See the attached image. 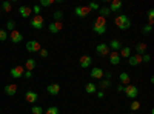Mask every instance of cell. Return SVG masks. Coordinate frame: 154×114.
Listing matches in <instances>:
<instances>
[{
  "instance_id": "27",
  "label": "cell",
  "mask_w": 154,
  "mask_h": 114,
  "mask_svg": "<svg viewBox=\"0 0 154 114\" xmlns=\"http://www.w3.org/2000/svg\"><path fill=\"white\" fill-rule=\"evenodd\" d=\"M109 86H111V80L109 79H103V80H100V83H99L100 90H106V88H109Z\"/></svg>"
},
{
  "instance_id": "5",
  "label": "cell",
  "mask_w": 154,
  "mask_h": 114,
  "mask_svg": "<svg viewBox=\"0 0 154 114\" xmlns=\"http://www.w3.org/2000/svg\"><path fill=\"white\" fill-rule=\"evenodd\" d=\"M43 25H45V19H43L40 14H38V16H34V19L31 20V26L35 28V29H42Z\"/></svg>"
},
{
  "instance_id": "22",
  "label": "cell",
  "mask_w": 154,
  "mask_h": 114,
  "mask_svg": "<svg viewBox=\"0 0 154 114\" xmlns=\"http://www.w3.org/2000/svg\"><path fill=\"white\" fill-rule=\"evenodd\" d=\"M109 14H111V11H109V8H108V6H102V8H99V16H100V17L106 19Z\"/></svg>"
},
{
  "instance_id": "26",
  "label": "cell",
  "mask_w": 154,
  "mask_h": 114,
  "mask_svg": "<svg viewBox=\"0 0 154 114\" xmlns=\"http://www.w3.org/2000/svg\"><path fill=\"white\" fill-rule=\"evenodd\" d=\"M34 68H35V60L34 59H28L26 63H25V69H26V71H32Z\"/></svg>"
},
{
  "instance_id": "2",
  "label": "cell",
  "mask_w": 154,
  "mask_h": 114,
  "mask_svg": "<svg viewBox=\"0 0 154 114\" xmlns=\"http://www.w3.org/2000/svg\"><path fill=\"white\" fill-rule=\"evenodd\" d=\"M114 22H116V25H117V28L122 29V31H125V29H128V28L131 26V20H130V17H128V16H123V14L117 16Z\"/></svg>"
},
{
  "instance_id": "15",
  "label": "cell",
  "mask_w": 154,
  "mask_h": 114,
  "mask_svg": "<svg viewBox=\"0 0 154 114\" xmlns=\"http://www.w3.org/2000/svg\"><path fill=\"white\" fill-rule=\"evenodd\" d=\"M37 99H38V94L34 93V91H26V93H25V100L29 102V103H34Z\"/></svg>"
},
{
  "instance_id": "41",
  "label": "cell",
  "mask_w": 154,
  "mask_h": 114,
  "mask_svg": "<svg viewBox=\"0 0 154 114\" xmlns=\"http://www.w3.org/2000/svg\"><path fill=\"white\" fill-rule=\"evenodd\" d=\"M149 60H151V56H149V54H143V56H142V62L148 63Z\"/></svg>"
},
{
  "instance_id": "20",
  "label": "cell",
  "mask_w": 154,
  "mask_h": 114,
  "mask_svg": "<svg viewBox=\"0 0 154 114\" xmlns=\"http://www.w3.org/2000/svg\"><path fill=\"white\" fill-rule=\"evenodd\" d=\"M19 12H20V16H22V17L26 19V17L31 16V12H32V11H31L29 6H20V8H19Z\"/></svg>"
},
{
  "instance_id": "34",
  "label": "cell",
  "mask_w": 154,
  "mask_h": 114,
  "mask_svg": "<svg viewBox=\"0 0 154 114\" xmlns=\"http://www.w3.org/2000/svg\"><path fill=\"white\" fill-rule=\"evenodd\" d=\"M63 19V12L62 11H56L54 12V22H62Z\"/></svg>"
},
{
  "instance_id": "7",
  "label": "cell",
  "mask_w": 154,
  "mask_h": 114,
  "mask_svg": "<svg viewBox=\"0 0 154 114\" xmlns=\"http://www.w3.org/2000/svg\"><path fill=\"white\" fill-rule=\"evenodd\" d=\"M26 49H28L29 53H38L42 49V46H40V43H38L37 40H29L26 43Z\"/></svg>"
},
{
  "instance_id": "29",
  "label": "cell",
  "mask_w": 154,
  "mask_h": 114,
  "mask_svg": "<svg viewBox=\"0 0 154 114\" xmlns=\"http://www.w3.org/2000/svg\"><path fill=\"white\" fill-rule=\"evenodd\" d=\"M152 23H154V9H149L148 11V25L152 26Z\"/></svg>"
},
{
  "instance_id": "16",
  "label": "cell",
  "mask_w": 154,
  "mask_h": 114,
  "mask_svg": "<svg viewBox=\"0 0 154 114\" xmlns=\"http://www.w3.org/2000/svg\"><path fill=\"white\" fill-rule=\"evenodd\" d=\"M89 75H91L93 79H102L105 75V72H103V69H102V68H93Z\"/></svg>"
},
{
  "instance_id": "3",
  "label": "cell",
  "mask_w": 154,
  "mask_h": 114,
  "mask_svg": "<svg viewBox=\"0 0 154 114\" xmlns=\"http://www.w3.org/2000/svg\"><path fill=\"white\" fill-rule=\"evenodd\" d=\"M123 93L126 94V97L128 99H136L137 97V94H139V90H137V86H134V85H126L125 86V90H123Z\"/></svg>"
},
{
  "instance_id": "39",
  "label": "cell",
  "mask_w": 154,
  "mask_h": 114,
  "mask_svg": "<svg viewBox=\"0 0 154 114\" xmlns=\"http://www.w3.org/2000/svg\"><path fill=\"white\" fill-rule=\"evenodd\" d=\"M152 31V26H149V25H146V26H143V29H142V32L143 34H149Z\"/></svg>"
},
{
  "instance_id": "14",
  "label": "cell",
  "mask_w": 154,
  "mask_h": 114,
  "mask_svg": "<svg viewBox=\"0 0 154 114\" xmlns=\"http://www.w3.org/2000/svg\"><path fill=\"white\" fill-rule=\"evenodd\" d=\"M79 62H80V68H88V66L93 63V59H91V56H86V54H85V56L80 57Z\"/></svg>"
},
{
  "instance_id": "31",
  "label": "cell",
  "mask_w": 154,
  "mask_h": 114,
  "mask_svg": "<svg viewBox=\"0 0 154 114\" xmlns=\"http://www.w3.org/2000/svg\"><path fill=\"white\" fill-rule=\"evenodd\" d=\"M60 111H59V108L57 106H49V108H46V111H45V114H59Z\"/></svg>"
},
{
  "instance_id": "4",
  "label": "cell",
  "mask_w": 154,
  "mask_h": 114,
  "mask_svg": "<svg viewBox=\"0 0 154 114\" xmlns=\"http://www.w3.org/2000/svg\"><path fill=\"white\" fill-rule=\"evenodd\" d=\"M96 53H97L100 57H106L111 51H109V46H108L106 43H99V45L96 46Z\"/></svg>"
},
{
  "instance_id": "44",
  "label": "cell",
  "mask_w": 154,
  "mask_h": 114,
  "mask_svg": "<svg viewBox=\"0 0 154 114\" xmlns=\"http://www.w3.org/2000/svg\"><path fill=\"white\" fill-rule=\"evenodd\" d=\"M97 96L102 99V97H103V91H99V93H97Z\"/></svg>"
},
{
  "instance_id": "38",
  "label": "cell",
  "mask_w": 154,
  "mask_h": 114,
  "mask_svg": "<svg viewBox=\"0 0 154 114\" xmlns=\"http://www.w3.org/2000/svg\"><path fill=\"white\" fill-rule=\"evenodd\" d=\"M38 54H40V57L42 59H45V57H48V49H40V51H38Z\"/></svg>"
},
{
  "instance_id": "35",
  "label": "cell",
  "mask_w": 154,
  "mask_h": 114,
  "mask_svg": "<svg viewBox=\"0 0 154 114\" xmlns=\"http://www.w3.org/2000/svg\"><path fill=\"white\" fill-rule=\"evenodd\" d=\"M2 9H3L5 12H11L12 6H11V3H9V2H3V3H2Z\"/></svg>"
},
{
  "instance_id": "21",
  "label": "cell",
  "mask_w": 154,
  "mask_h": 114,
  "mask_svg": "<svg viewBox=\"0 0 154 114\" xmlns=\"http://www.w3.org/2000/svg\"><path fill=\"white\" fill-rule=\"evenodd\" d=\"M120 82H122V85H123V86L130 85V83H131V77H130V74H128V72H120Z\"/></svg>"
},
{
  "instance_id": "13",
  "label": "cell",
  "mask_w": 154,
  "mask_h": 114,
  "mask_svg": "<svg viewBox=\"0 0 154 114\" xmlns=\"http://www.w3.org/2000/svg\"><path fill=\"white\" fill-rule=\"evenodd\" d=\"M122 6H123V3L120 2V0H112V2L109 3V11L111 12H117V11H120L122 9Z\"/></svg>"
},
{
  "instance_id": "42",
  "label": "cell",
  "mask_w": 154,
  "mask_h": 114,
  "mask_svg": "<svg viewBox=\"0 0 154 114\" xmlns=\"http://www.w3.org/2000/svg\"><path fill=\"white\" fill-rule=\"evenodd\" d=\"M23 75H25V77H26V79H31V77H32V71H26V69H25Z\"/></svg>"
},
{
  "instance_id": "12",
  "label": "cell",
  "mask_w": 154,
  "mask_h": 114,
  "mask_svg": "<svg viewBox=\"0 0 154 114\" xmlns=\"http://www.w3.org/2000/svg\"><path fill=\"white\" fill-rule=\"evenodd\" d=\"M128 63H130L131 66H137V65H140L142 63V56H139V54H131L130 57H128Z\"/></svg>"
},
{
  "instance_id": "9",
  "label": "cell",
  "mask_w": 154,
  "mask_h": 114,
  "mask_svg": "<svg viewBox=\"0 0 154 114\" xmlns=\"http://www.w3.org/2000/svg\"><path fill=\"white\" fill-rule=\"evenodd\" d=\"M48 29H49V32L57 34L59 31L63 29V23H62V22H53V23H49V25H48Z\"/></svg>"
},
{
  "instance_id": "46",
  "label": "cell",
  "mask_w": 154,
  "mask_h": 114,
  "mask_svg": "<svg viewBox=\"0 0 154 114\" xmlns=\"http://www.w3.org/2000/svg\"><path fill=\"white\" fill-rule=\"evenodd\" d=\"M0 111H2V109H0Z\"/></svg>"
},
{
  "instance_id": "18",
  "label": "cell",
  "mask_w": 154,
  "mask_h": 114,
  "mask_svg": "<svg viewBox=\"0 0 154 114\" xmlns=\"http://www.w3.org/2000/svg\"><path fill=\"white\" fill-rule=\"evenodd\" d=\"M5 93H6L8 96H16V93H17V85H16V83L6 85V86H5Z\"/></svg>"
},
{
  "instance_id": "8",
  "label": "cell",
  "mask_w": 154,
  "mask_h": 114,
  "mask_svg": "<svg viewBox=\"0 0 154 114\" xmlns=\"http://www.w3.org/2000/svg\"><path fill=\"white\" fill-rule=\"evenodd\" d=\"M9 39H11L12 43H20L22 39H23V34H22L20 31L14 29V31H11V32H9Z\"/></svg>"
},
{
  "instance_id": "30",
  "label": "cell",
  "mask_w": 154,
  "mask_h": 114,
  "mask_svg": "<svg viewBox=\"0 0 154 114\" xmlns=\"http://www.w3.org/2000/svg\"><path fill=\"white\" fill-rule=\"evenodd\" d=\"M31 112H32V114H43V112H45V109H43L42 106H37V105H35V106H32V108H31Z\"/></svg>"
},
{
  "instance_id": "1",
  "label": "cell",
  "mask_w": 154,
  "mask_h": 114,
  "mask_svg": "<svg viewBox=\"0 0 154 114\" xmlns=\"http://www.w3.org/2000/svg\"><path fill=\"white\" fill-rule=\"evenodd\" d=\"M93 31L96 32V34H105L106 32V19H103V17H97L96 19V22H94V25H93Z\"/></svg>"
},
{
  "instance_id": "28",
  "label": "cell",
  "mask_w": 154,
  "mask_h": 114,
  "mask_svg": "<svg viewBox=\"0 0 154 114\" xmlns=\"http://www.w3.org/2000/svg\"><path fill=\"white\" fill-rule=\"evenodd\" d=\"M6 29H8L9 32L14 31V29H16V22H14V20H8V22H6Z\"/></svg>"
},
{
  "instance_id": "10",
  "label": "cell",
  "mask_w": 154,
  "mask_h": 114,
  "mask_svg": "<svg viewBox=\"0 0 154 114\" xmlns=\"http://www.w3.org/2000/svg\"><path fill=\"white\" fill-rule=\"evenodd\" d=\"M23 72H25V68H23L22 65H17V66H14V68L11 69V72H9V74H11L14 79H20L22 75H23Z\"/></svg>"
},
{
  "instance_id": "6",
  "label": "cell",
  "mask_w": 154,
  "mask_h": 114,
  "mask_svg": "<svg viewBox=\"0 0 154 114\" xmlns=\"http://www.w3.org/2000/svg\"><path fill=\"white\" fill-rule=\"evenodd\" d=\"M74 12H75V16L77 17H88L89 16V12H91V9H89L88 6H75V9H74Z\"/></svg>"
},
{
  "instance_id": "33",
  "label": "cell",
  "mask_w": 154,
  "mask_h": 114,
  "mask_svg": "<svg viewBox=\"0 0 154 114\" xmlns=\"http://www.w3.org/2000/svg\"><path fill=\"white\" fill-rule=\"evenodd\" d=\"M130 108H131V112H133V111H137V109L140 108V102H137V100H133L131 105H130Z\"/></svg>"
},
{
  "instance_id": "47",
  "label": "cell",
  "mask_w": 154,
  "mask_h": 114,
  "mask_svg": "<svg viewBox=\"0 0 154 114\" xmlns=\"http://www.w3.org/2000/svg\"><path fill=\"white\" fill-rule=\"evenodd\" d=\"M0 11H2V9H0Z\"/></svg>"
},
{
  "instance_id": "37",
  "label": "cell",
  "mask_w": 154,
  "mask_h": 114,
  "mask_svg": "<svg viewBox=\"0 0 154 114\" xmlns=\"http://www.w3.org/2000/svg\"><path fill=\"white\" fill-rule=\"evenodd\" d=\"M40 5L42 6H51L53 5V0H40Z\"/></svg>"
},
{
  "instance_id": "23",
  "label": "cell",
  "mask_w": 154,
  "mask_h": 114,
  "mask_svg": "<svg viewBox=\"0 0 154 114\" xmlns=\"http://www.w3.org/2000/svg\"><path fill=\"white\" fill-rule=\"evenodd\" d=\"M109 49H114V51H117V49H122V45H120V42L117 40V39H112L111 42H109Z\"/></svg>"
},
{
  "instance_id": "43",
  "label": "cell",
  "mask_w": 154,
  "mask_h": 114,
  "mask_svg": "<svg viewBox=\"0 0 154 114\" xmlns=\"http://www.w3.org/2000/svg\"><path fill=\"white\" fill-rule=\"evenodd\" d=\"M123 90H125V86H123V85L117 86V91H119V93H123Z\"/></svg>"
},
{
  "instance_id": "25",
  "label": "cell",
  "mask_w": 154,
  "mask_h": 114,
  "mask_svg": "<svg viewBox=\"0 0 154 114\" xmlns=\"http://www.w3.org/2000/svg\"><path fill=\"white\" fill-rule=\"evenodd\" d=\"M120 57H125V59H128V57H130L131 56V48L130 46H123L122 49H120Z\"/></svg>"
},
{
  "instance_id": "45",
  "label": "cell",
  "mask_w": 154,
  "mask_h": 114,
  "mask_svg": "<svg viewBox=\"0 0 154 114\" xmlns=\"http://www.w3.org/2000/svg\"><path fill=\"white\" fill-rule=\"evenodd\" d=\"M130 114H134V112H130Z\"/></svg>"
},
{
  "instance_id": "19",
  "label": "cell",
  "mask_w": 154,
  "mask_h": 114,
  "mask_svg": "<svg viewBox=\"0 0 154 114\" xmlns=\"http://www.w3.org/2000/svg\"><path fill=\"white\" fill-rule=\"evenodd\" d=\"M136 51H137V54H139V56L146 54V43H143V42L137 43V45H136Z\"/></svg>"
},
{
  "instance_id": "40",
  "label": "cell",
  "mask_w": 154,
  "mask_h": 114,
  "mask_svg": "<svg viewBox=\"0 0 154 114\" xmlns=\"http://www.w3.org/2000/svg\"><path fill=\"white\" fill-rule=\"evenodd\" d=\"M32 12H35V16H38V12H40V6L38 5H34V8H31Z\"/></svg>"
},
{
  "instance_id": "24",
  "label": "cell",
  "mask_w": 154,
  "mask_h": 114,
  "mask_svg": "<svg viewBox=\"0 0 154 114\" xmlns=\"http://www.w3.org/2000/svg\"><path fill=\"white\" fill-rule=\"evenodd\" d=\"M85 91H86L88 94H93V93H96V91H97V86H96V83H93V82L86 83V86H85Z\"/></svg>"
},
{
  "instance_id": "17",
  "label": "cell",
  "mask_w": 154,
  "mask_h": 114,
  "mask_svg": "<svg viewBox=\"0 0 154 114\" xmlns=\"http://www.w3.org/2000/svg\"><path fill=\"white\" fill-rule=\"evenodd\" d=\"M108 56H109V62L112 63V65H117V63L120 62V54H119V51H111Z\"/></svg>"
},
{
  "instance_id": "36",
  "label": "cell",
  "mask_w": 154,
  "mask_h": 114,
  "mask_svg": "<svg viewBox=\"0 0 154 114\" xmlns=\"http://www.w3.org/2000/svg\"><path fill=\"white\" fill-rule=\"evenodd\" d=\"M88 8H89V9H91V11H99V8H100V6H99L97 3H94V2H91V3H89V5H88Z\"/></svg>"
},
{
  "instance_id": "11",
  "label": "cell",
  "mask_w": 154,
  "mask_h": 114,
  "mask_svg": "<svg viewBox=\"0 0 154 114\" xmlns=\"http://www.w3.org/2000/svg\"><path fill=\"white\" fill-rule=\"evenodd\" d=\"M46 91H48V94H51V96H57V94L60 93V85H59V83H51V85L46 86Z\"/></svg>"
},
{
  "instance_id": "32",
  "label": "cell",
  "mask_w": 154,
  "mask_h": 114,
  "mask_svg": "<svg viewBox=\"0 0 154 114\" xmlns=\"http://www.w3.org/2000/svg\"><path fill=\"white\" fill-rule=\"evenodd\" d=\"M8 37H9V34L6 29H0V42H5Z\"/></svg>"
}]
</instances>
